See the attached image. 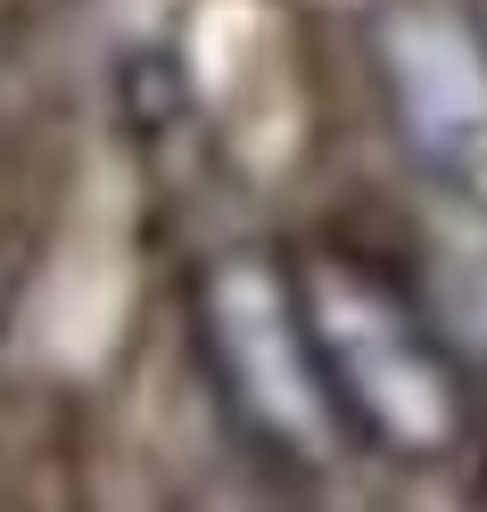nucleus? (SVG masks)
Returning a JSON list of instances; mask_svg holds the SVG:
<instances>
[{"instance_id":"obj_1","label":"nucleus","mask_w":487,"mask_h":512,"mask_svg":"<svg viewBox=\"0 0 487 512\" xmlns=\"http://www.w3.org/2000/svg\"><path fill=\"white\" fill-rule=\"evenodd\" d=\"M298 306L339 430L397 463H430L463 438V372L388 273L364 256H314L298 273Z\"/></svg>"},{"instance_id":"obj_2","label":"nucleus","mask_w":487,"mask_h":512,"mask_svg":"<svg viewBox=\"0 0 487 512\" xmlns=\"http://www.w3.org/2000/svg\"><path fill=\"white\" fill-rule=\"evenodd\" d=\"M199 339L215 364L223 405L240 413V430L281 463H331L339 455V413L322 389L314 339H306V306H298V273H281L273 256H215L199 273Z\"/></svg>"},{"instance_id":"obj_3","label":"nucleus","mask_w":487,"mask_h":512,"mask_svg":"<svg viewBox=\"0 0 487 512\" xmlns=\"http://www.w3.org/2000/svg\"><path fill=\"white\" fill-rule=\"evenodd\" d=\"M364 58L388 100V124L421 166L479 174L487 166V34L446 0H388L364 17Z\"/></svg>"}]
</instances>
